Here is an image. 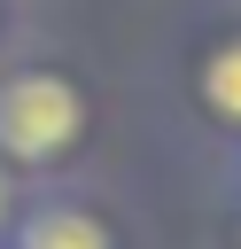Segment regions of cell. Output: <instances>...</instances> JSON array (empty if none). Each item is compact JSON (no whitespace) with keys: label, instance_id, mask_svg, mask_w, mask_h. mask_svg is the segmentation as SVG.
Wrapping results in <instances>:
<instances>
[{"label":"cell","instance_id":"3","mask_svg":"<svg viewBox=\"0 0 241 249\" xmlns=\"http://www.w3.org/2000/svg\"><path fill=\"white\" fill-rule=\"evenodd\" d=\"M202 93H210V109H218V117H241V39H233V47H218V54L202 62Z\"/></svg>","mask_w":241,"mask_h":249},{"label":"cell","instance_id":"4","mask_svg":"<svg viewBox=\"0 0 241 249\" xmlns=\"http://www.w3.org/2000/svg\"><path fill=\"white\" fill-rule=\"evenodd\" d=\"M0 210H8V187H0Z\"/></svg>","mask_w":241,"mask_h":249},{"label":"cell","instance_id":"1","mask_svg":"<svg viewBox=\"0 0 241 249\" xmlns=\"http://www.w3.org/2000/svg\"><path fill=\"white\" fill-rule=\"evenodd\" d=\"M78 124H86V101H78L70 78H54V70H23V78L0 86V148H8V156H23V163H54V156L78 140Z\"/></svg>","mask_w":241,"mask_h":249},{"label":"cell","instance_id":"2","mask_svg":"<svg viewBox=\"0 0 241 249\" xmlns=\"http://www.w3.org/2000/svg\"><path fill=\"white\" fill-rule=\"evenodd\" d=\"M23 249H109V233L86 218V210H39L23 226Z\"/></svg>","mask_w":241,"mask_h":249}]
</instances>
